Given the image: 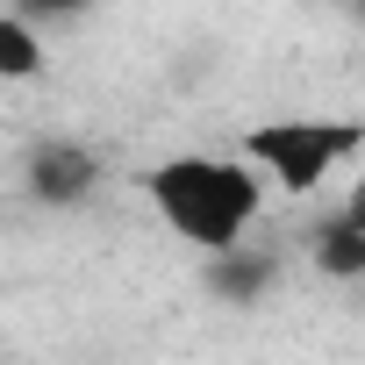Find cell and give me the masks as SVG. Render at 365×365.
<instances>
[{"label": "cell", "instance_id": "obj_1", "mask_svg": "<svg viewBox=\"0 0 365 365\" xmlns=\"http://www.w3.org/2000/svg\"><path fill=\"white\" fill-rule=\"evenodd\" d=\"M143 194L179 244L208 258H230L265 215V179L244 150H172L150 165Z\"/></svg>", "mask_w": 365, "mask_h": 365}, {"label": "cell", "instance_id": "obj_2", "mask_svg": "<svg viewBox=\"0 0 365 365\" xmlns=\"http://www.w3.org/2000/svg\"><path fill=\"white\" fill-rule=\"evenodd\" d=\"M237 150L258 165L265 187L308 201L315 187H329L344 165L365 158V115H272V122L244 129Z\"/></svg>", "mask_w": 365, "mask_h": 365}, {"label": "cell", "instance_id": "obj_3", "mask_svg": "<svg viewBox=\"0 0 365 365\" xmlns=\"http://www.w3.org/2000/svg\"><path fill=\"white\" fill-rule=\"evenodd\" d=\"M93 172H101L93 150H79V143H36V150H29V194L72 208V201H86Z\"/></svg>", "mask_w": 365, "mask_h": 365}, {"label": "cell", "instance_id": "obj_4", "mask_svg": "<svg viewBox=\"0 0 365 365\" xmlns=\"http://www.w3.org/2000/svg\"><path fill=\"white\" fill-rule=\"evenodd\" d=\"M43 65H51L43 29H36L29 15H15V8H0V79H8V86H29V79H43Z\"/></svg>", "mask_w": 365, "mask_h": 365}, {"label": "cell", "instance_id": "obj_5", "mask_svg": "<svg viewBox=\"0 0 365 365\" xmlns=\"http://www.w3.org/2000/svg\"><path fill=\"white\" fill-rule=\"evenodd\" d=\"M315 265L329 279H365V230H351L344 215L315 230Z\"/></svg>", "mask_w": 365, "mask_h": 365}, {"label": "cell", "instance_id": "obj_6", "mask_svg": "<svg viewBox=\"0 0 365 365\" xmlns=\"http://www.w3.org/2000/svg\"><path fill=\"white\" fill-rule=\"evenodd\" d=\"M79 8H86V0H15V15H29L36 29H43V22H58V15H79Z\"/></svg>", "mask_w": 365, "mask_h": 365}, {"label": "cell", "instance_id": "obj_7", "mask_svg": "<svg viewBox=\"0 0 365 365\" xmlns=\"http://www.w3.org/2000/svg\"><path fill=\"white\" fill-rule=\"evenodd\" d=\"M336 215H344L351 230H365V165L351 172V187H344V208H336Z\"/></svg>", "mask_w": 365, "mask_h": 365}]
</instances>
